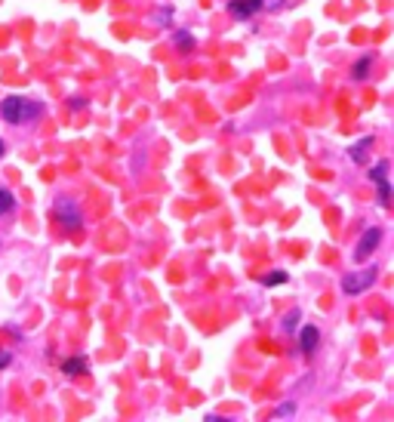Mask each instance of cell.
<instances>
[{"instance_id": "cell-1", "label": "cell", "mask_w": 394, "mask_h": 422, "mask_svg": "<svg viewBox=\"0 0 394 422\" xmlns=\"http://www.w3.org/2000/svg\"><path fill=\"white\" fill-rule=\"evenodd\" d=\"M43 114L40 102H28V99H18V96H10V99L0 102V118L6 124H25V120H34Z\"/></svg>"}, {"instance_id": "cell-2", "label": "cell", "mask_w": 394, "mask_h": 422, "mask_svg": "<svg viewBox=\"0 0 394 422\" xmlns=\"http://www.w3.org/2000/svg\"><path fill=\"white\" fill-rule=\"evenodd\" d=\"M373 280H376V268L373 265L363 268V272H348L342 278V290H345V296H357V293H363Z\"/></svg>"}, {"instance_id": "cell-3", "label": "cell", "mask_w": 394, "mask_h": 422, "mask_svg": "<svg viewBox=\"0 0 394 422\" xmlns=\"http://www.w3.org/2000/svg\"><path fill=\"white\" fill-rule=\"evenodd\" d=\"M55 219L62 222V228L65 231H77L80 228V210L74 207V200H68V198L55 200Z\"/></svg>"}, {"instance_id": "cell-4", "label": "cell", "mask_w": 394, "mask_h": 422, "mask_svg": "<svg viewBox=\"0 0 394 422\" xmlns=\"http://www.w3.org/2000/svg\"><path fill=\"white\" fill-rule=\"evenodd\" d=\"M369 179L376 182V192H379V204L388 207L391 204V185H388V161H379L369 170Z\"/></svg>"}, {"instance_id": "cell-5", "label": "cell", "mask_w": 394, "mask_h": 422, "mask_svg": "<svg viewBox=\"0 0 394 422\" xmlns=\"http://www.w3.org/2000/svg\"><path fill=\"white\" fill-rule=\"evenodd\" d=\"M379 241H382V228H369V231H363L360 243H357V250H354V259H357V262H363L369 253H373L376 247H379Z\"/></svg>"}, {"instance_id": "cell-6", "label": "cell", "mask_w": 394, "mask_h": 422, "mask_svg": "<svg viewBox=\"0 0 394 422\" xmlns=\"http://www.w3.org/2000/svg\"><path fill=\"white\" fill-rule=\"evenodd\" d=\"M259 0H228V13L234 16V19H250V16L259 13Z\"/></svg>"}, {"instance_id": "cell-7", "label": "cell", "mask_w": 394, "mask_h": 422, "mask_svg": "<svg viewBox=\"0 0 394 422\" xmlns=\"http://www.w3.org/2000/svg\"><path fill=\"white\" fill-rule=\"evenodd\" d=\"M317 342H320V333H317V327H302V333H299V345H302V354H314V348H317Z\"/></svg>"}, {"instance_id": "cell-8", "label": "cell", "mask_w": 394, "mask_h": 422, "mask_svg": "<svg viewBox=\"0 0 394 422\" xmlns=\"http://www.w3.org/2000/svg\"><path fill=\"white\" fill-rule=\"evenodd\" d=\"M369 148H373V136H363L360 142L351 145V161L363 167V163H367V151H369Z\"/></svg>"}, {"instance_id": "cell-9", "label": "cell", "mask_w": 394, "mask_h": 422, "mask_svg": "<svg viewBox=\"0 0 394 422\" xmlns=\"http://www.w3.org/2000/svg\"><path fill=\"white\" fill-rule=\"evenodd\" d=\"M86 367H90V364H86V358H68L65 364H62V370H65L68 376H83Z\"/></svg>"}, {"instance_id": "cell-10", "label": "cell", "mask_w": 394, "mask_h": 422, "mask_svg": "<svg viewBox=\"0 0 394 422\" xmlns=\"http://www.w3.org/2000/svg\"><path fill=\"white\" fill-rule=\"evenodd\" d=\"M172 40H176V47H179L182 53H191V50H194V38H191L188 31H176V34H172Z\"/></svg>"}, {"instance_id": "cell-11", "label": "cell", "mask_w": 394, "mask_h": 422, "mask_svg": "<svg viewBox=\"0 0 394 422\" xmlns=\"http://www.w3.org/2000/svg\"><path fill=\"white\" fill-rule=\"evenodd\" d=\"M289 274L287 272H271V274H262V284L265 287H277V284H287Z\"/></svg>"}, {"instance_id": "cell-12", "label": "cell", "mask_w": 394, "mask_h": 422, "mask_svg": "<svg viewBox=\"0 0 394 422\" xmlns=\"http://www.w3.org/2000/svg\"><path fill=\"white\" fill-rule=\"evenodd\" d=\"M369 65H373V59H369V56H363L360 62L354 65V71H351V77H354V81H363V77H367V71H369Z\"/></svg>"}, {"instance_id": "cell-13", "label": "cell", "mask_w": 394, "mask_h": 422, "mask_svg": "<svg viewBox=\"0 0 394 422\" xmlns=\"http://www.w3.org/2000/svg\"><path fill=\"white\" fill-rule=\"evenodd\" d=\"M12 207H16V198H12L6 188H0V216H3V213H10Z\"/></svg>"}, {"instance_id": "cell-14", "label": "cell", "mask_w": 394, "mask_h": 422, "mask_svg": "<svg viewBox=\"0 0 394 422\" xmlns=\"http://www.w3.org/2000/svg\"><path fill=\"white\" fill-rule=\"evenodd\" d=\"M293 410H296V404H293V401H289V404H280V407L274 410V416H287V413H293Z\"/></svg>"}, {"instance_id": "cell-15", "label": "cell", "mask_w": 394, "mask_h": 422, "mask_svg": "<svg viewBox=\"0 0 394 422\" xmlns=\"http://www.w3.org/2000/svg\"><path fill=\"white\" fill-rule=\"evenodd\" d=\"M259 7H265V10H277V7H283V0H259Z\"/></svg>"}, {"instance_id": "cell-16", "label": "cell", "mask_w": 394, "mask_h": 422, "mask_svg": "<svg viewBox=\"0 0 394 422\" xmlns=\"http://www.w3.org/2000/svg\"><path fill=\"white\" fill-rule=\"evenodd\" d=\"M170 19H172V10H160V13H157V22H160V25H166Z\"/></svg>"}, {"instance_id": "cell-17", "label": "cell", "mask_w": 394, "mask_h": 422, "mask_svg": "<svg viewBox=\"0 0 394 422\" xmlns=\"http://www.w3.org/2000/svg\"><path fill=\"white\" fill-rule=\"evenodd\" d=\"M296 321H299V315H287V324H283V327L293 330V327H296Z\"/></svg>"}, {"instance_id": "cell-18", "label": "cell", "mask_w": 394, "mask_h": 422, "mask_svg": "<svg viewBox=\"0 0 394 422\" xmlns=\"http://www.w3.org/2000/svg\"><path fill=\"white\" fill-rule=\"evenodd\" d=\"M10 360H12V354H10V352H0V367H6Z\"/></svg>"}, {"instance_id": "cell-19", "label": "cell", "mask_w": 394, "mask_h": 422, "mask_svg": "<svg viewBox=\"0 0 394 422\" xmlns=\"http://www.w3.org/2000/svg\"><path fill=\"white\" fill-rule=\"evenodd\" d=\"M3 151H6V145H3V139H0V157H3Z\"/></svg>"}]
</instances>
